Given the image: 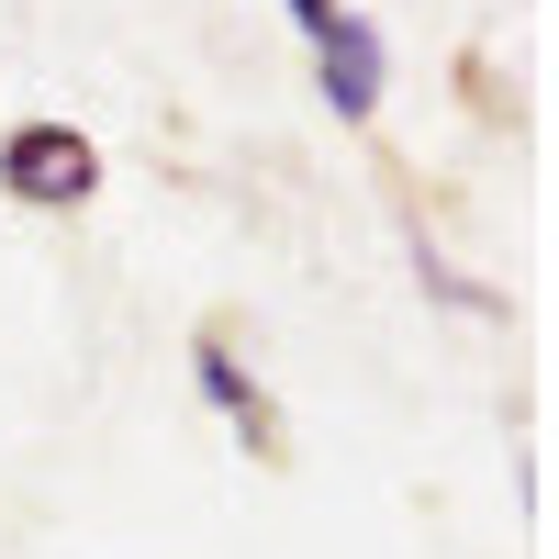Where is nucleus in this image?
<instances>
[{"instance_id":"20e7f679","label":"nucleus","mask_w":559,"mask_h":559,"mask_svg":"<svg viewBox=\"0 0 559 559\" xmlns=\"http://www.w3.org/2000/svg\"><path fill=\"white\" fill-rule=\"evenodd\" d=\"M414 269H426V292H448L459 313H492V292H481V280H459V269H448L437 247H426V258H414Z\"/></svg>"},{"instance_id":"7ed1b4c3","label":"nucleus","mask_w":559,"mask_h":559,"mask_svg":"<svg viewBox=\"0 0 559 559\" xmlns=\"http://www.w3.org/2000/svg\"><path fill=\"white\" fill-rule=\"evenodd\" d=\"M191 392L224 414V426H236L258 459H280V403L258 392V369L236 358V347H224V336H191Z\"/></svg>"},{"instance_id":"f03ea898","label":"nucleus","mask_w":559,"mask_h":559,"mask_svg":"<svg viewBox=\"0 0 559 559\" xmlns=\"http://www.w3.org/2000/svg\"><path fill=\"white\" fill-rule=\"evenodd\" d=\"M313 79H324V102H336V123H369V112H381V79H392V45H381V23L336 0V23L313 34Z\"/></svg>"},{"instance_id":"f257e3e1","label":"nucleus","mask_w":559,"mask_h":559,"mask_svg":"<svg viewBox=\"0 0 559 559\" xmlns=\"http://www.w3.org/2000/svg\"><path fill=\"white\" fill-rule=\"evenodd\" d=\"M0 191L34 202V213H79L102 191V146H90L79 123H12L0 134Z\"/></svg>"},{"instance_id":"39448f33","label":"nucleus","mask_w":559,"mask_h":559,"mask_svg":"<svg viewBox=\"0 0 559 559\" xmlns=\"http://www.w3.org/2000/svg\"><path fill=\"white\" fill-rule=\"evenodd\" d=\"M280 12H292L302 34H324V23H336V0H280Z\"/></svg>"}]
</instances>
